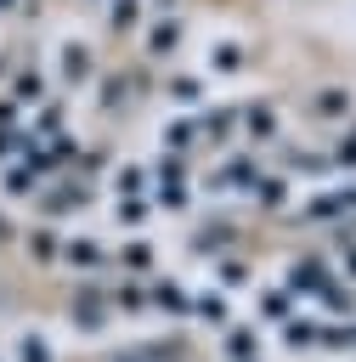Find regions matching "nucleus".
Instances as JSON below:
<instances>
[{"instance_id":"1","label":"nucleus","mask_w":356,"mask_h":362,"mask_svg":"<svg viewBox=\"0 0 356 362\" xmlns=\"http://www.w3.org/2000/svg\"><path fill=\"white\" fill-rule=\"evenodd\" d=\"M23 356H28V362H45V345H40V339H23Z\"/></svg>"}]
</instances>
